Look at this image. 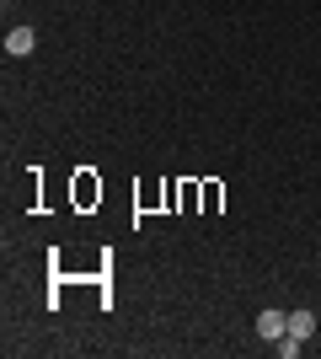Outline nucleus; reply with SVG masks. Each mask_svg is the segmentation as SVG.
Listing matches in <instances>:
<instances>
[{
	"label": "nucleus",
	"mask_w": 321,
	"mask_h": 359,
	"mask_svg": "<svg viewBox=\"0 0 321 359\" xmlns=\"http://www.w3.org/2000/svg\"><path fill=\"white\" fill-rule=\"evenodd\" d=\"M284 332H290V311H273V306H268V311L257 316V338H268V344H278Z\"/></svg>",
	"instance_id": "f257e3e1"
},
{
	"label": "nucleus",
	"mask_w": 321,
	"mask_h": 359,
	"mask_svg": "<svg viewBox=\"0 0 321 359\" xmlns=\"http://www.w3.org/2000/svg\"><path fill=\"white\" fill-rule=\"evenodd\" d=\"M32 48H38V32L32 27H11L6 32V54H11V60H27Z\"/></svg>",
	"instance_id": "f03ea898"
},
{
	"label": "nucleus",
	"mask_w": 321,
	"mask_h": 359,
	"mask_svg": "<svg viewBox=\"0 0 321 359\" xmlns=\"http://www.w3.org/2000/svg\"><path fill=\"white\" fill-rule=\"evenodd\" d=\"M290 332L300 338V344H306L311 332H316V316H311V311H290Z\"/></svg>",
	"instance_id": "7ed1b4c3"
},
{
	"label": "nucleus",
	"mask_w": 321,
	"mask_h": 359,
	"mask_svg": "<svg viewBox=\"0 0 321 359\" xmlns=\"http://www.w3.org/2000/svg\"><path fill=\"white\" fill-rule=\"evenodd\" d=\"M278 354L294 359V354H300V338H294V332H284V338H278Z\"/></svg>",
	"instance_id": "20e7f679"
}]
</instances>
